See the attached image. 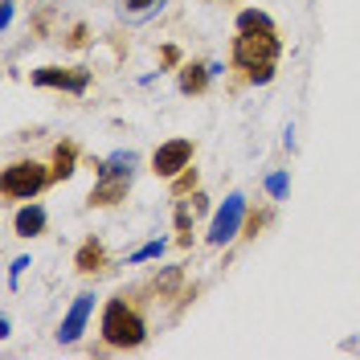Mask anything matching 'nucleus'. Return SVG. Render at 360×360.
I'll return each instance as SVG.
<instances>
[{
  "mask_svg": "<svg viewBox=\"0 0 360 360\" xmlns=\"http://www.w3.org/2000/svg\"><path fill=\"white\" fill-rule=\"evenodd\" d=\"M246 217H250L246 197H242V193H229L225 205L213 213V221H209V233H205V238H209V246H225V242H233V238L242 233Z\"/></svg>",
  "mask_w": 360,
  "mask_h": 360,
  "instance_id": "20e7f679",
  "label": "nucleus"
},
{
  "mask_svg": "<svg viewBox=\"0 0 360 360\" xmlns=\"http://www.w3.org/2000/svg\"><path fill=\"white\" fill-rule=\"evenodd\" d=\"M193 156H197V143H193V139H184V135L164 139L156 152H152V172H156L160 180H172L193 164Z\"/></svg>",
  "mask_w": 360,
  "mask_h": 360,
  "instance_id": "39448f33",
  "label": "nucleus"
},
{
  "mask_svg": "<svg viewBox=\"0 0 360 360\" xmlns=\"http://www.w3.org/2000/svg\"><path fill=\"white\" fill-rule=\"evenodd\" d=\"M86 41V29H82V25H78V29H74V33H70V45H74V49H78V45Z\"/></svg>",
  "mask_w": 360,
  "mask_h": 360,
  "instance_id": "4be33fe9",
  "label": "nucleus"
},
{
  "mask_svg": "<svg viewBox=\"0 0 360 360\" xmlns=\"http://www.w3.org/2000/svg\"><path fill=\"white\" fill-rule=\"evenodd\" d=\"M103 266H107V250H103L98 238H86L82 246L74 250V270L78 274H98Z\"/></svg>",
  "mask_w": 360,
  "mask_h": 360,
  "instance_id": "ddd939ff",
  "label": "nucleus"
},
{
  "mask_svg": "<svg viewBox=\"0 0 360 360\" xmlns=\"http://www.w3.org/2000/svg\"><path fill=\"white\" fill-rule=\"evenodd\" d=\"M127 193H131V176H98L86 205L90 209H115L119 201H127Z\"/></svg>",
  "mask_w": 360,
  "mask_h": 360,
  "instance_id": "6e6552de",
  "label": "nucleus"
},
{
  "mask_svg": "<svg viewBox=\"0 0 360 360\" xmlns=\"http://www.w3.org/2000/svg\"><path fill=\"white\" fill-rule=\"evenodd\" d=\"M29 266H33V262H29V254H21V258H13V262H8V291H17V278H21Z\"/></svg>",
  "mask_w": 360,
  "mask_h": 360,
  "instance_id": "a211bd4d",
  "label": "nucleus"
},
{
  "mask_svg": "<svg viewBox=\"0 0 360 360\" xmlns=\"http://www.w3.org/2000/svg\"><path fill=\"white\" fill-rule=\"evenodd\" d=\"M135 172V152H111L98 160V176H131Z\"/></svg>",
  "mask_w": 360,
  "mask_h": 360,
  "instance_id": "4468645a",
  "label": "nucleus"
},
{
  "mask_svg": "<svg viewBox=\"0 0 360 360\" xmlns=\"http://www.w3.org/2000/svg\"><path fill=\"white\" fill-rule=\"evenodd\" d=\"M13 336V323H8V315H0V340Z\"/></svg>",
  "mask_w": 360,
  "mask_h": 360,
  "instance_id": "5701e85b",
  "label": "nucleus"
},
{
  "mask_svg": "<svg viewBox=\"0 0 360 360\" xmlns=\"http://www.w3.org/2000/svg\"><path fill=\"white\" fill-rule=\"evenodd\" d=\"M74 168H78V143H70V139L53 143V156H49V176H53V184L70 180Z\"/></svg>",
  "mask_w": 360,
  "mask_h": 360,
  "instance_id": "9b49d317",
  "label": "nucleus"
},
{
  "mask_svg": "<svg viewBox=\"0 0 360 360\" xmlns=\"http://www.w3.org/2000/svg\"><path fill=\"white\" fill-rule=\"evenodd\" d=\"M45 221H49V217H45V209L29 201V205L17 209V217H13V233H17V238H41Z\"/></svg>",
  "mask_w": 360,
  "mask_h": 360,
  "instance_id": "f8f14e48",
  "label": "nucleus"
},
{
  "mask_svg": "<svg viewBox=\"0 0 360 360\" xmlns=\"http://www.w3.org/2000/svg\"><path fill=\"white\" fill-rule=\"evenodd\" d=\"M90 311H94V295L82 291L74 303H70V311L66 319H62V328H58V344H74V340L86 332V323H90Z\"/></svg>",
  "mask_w": 360,
  "mask_h": 360,
  "instance_id": "0eeeda50",
  "label": "nucleus"
},
{
  "mask_svg": "<svg viewBox=\"0 0 360 360\" xmlns=\"http://www.w3.org/2000/svg\"><path fill=\"white\" fill-rule=\"evenodd\" d=\"M176 45H164V49H160V66H176Z\"/></svg>",
  "mask_w": 360,
  "mask_h": 360,
  "instance_id": "412c9836",
  "label": "nucleus"
},
{
  "mask_svg": "<svg viewBox=\"0 0 360 360\" xmlns=\"http://www.w3.org/2000/svg\"><path fill=\"white\" fill-rule=\"evenodd\" d=\"M238 29H274V21H270L262 8H242L238 13Z\"/></svg>",
  "mask_w": 360,
  "mask_h": 360,
  "instance_id": "2eb2a0df",
  "label": "nucleus"
},
{
  "mask_svg": "<svg viewBox=\"0 0 360 360\" xmlns=\"http://www.w3.org/2000/svg\"><path fill=\"white\" fill-rule=\"evenodd\" d=\"M156 0H127V8H135V13H143V8H152Z\"/></svg>",
  "mask_w": 360,
  "mask_h": 360,
  "instance_id": "b1692460",
  "label": "nucleus"
},
{
  "mask_svg": "<svg viewBox=\"0 0 360 360\" xmlns=\"http://www.w3.org/2000/svg\"><path fill=\"white\" fill-rule=\"evenodd\" d=\"M262 221H266V213H254V217H250V225H246V233H242V238H258V229H262Z\"/></svg>",
  "mask_w": 360,
  "mask_h": 360,
  "instance_id": "aec40b11",
  "label": "nucleus"
},
{
  "mask_svg": "<svg viewBox=\"0 0 360 360\" xmlns=\"http://www.w3.org/2000/svg\"><path fill=\"white\" fill-rule=\"evenodd\" d=\"M287 188H291V176H287V172L266 176V193H270V197H287Z\"/></svg>",
  "mask_w": 360,
  "mask_h": 360,
  "instance_id": "f3484780",
  "label": "nucleus"
},
{
  "mask_svg": "<svg viewBox=\"0 0 360 360\" xmlns=\"http://www.w3.org/2000/svg\"><path fill=\"white\" fill-rule=\"evenodd\" d=\"M45 184H53L49 168L41 160H13L4 172H0V193L4 201H33Z\"/></svg>",
  "mask_w": 360,
  "mask_h": 360,
  "instance_id": "7ed1b4c3",
  "label": "nucleus"
},
{
  "mask_svg": "<svg viewBox=\"0 0 360 360\" xmlns=\"http://www.w3.org/2000/svg\"><path fill=\"white\" fill-rule=\"evenodd\" d=\"M172 193H176V197H184V193H197V168H193V164H188L180 176H172Z\"/></svg>",
  "mask_w": 360,
  "mask_h": 360,
  "instance_id": "dca6fc26",
  "label": "nucleus"
},
{
  "mask_svg": "<svg viewBox=\"0 0 360 360\" xmlns=\"http://www.w3.org/2000/svg\"><path fill=\"white\" fill-rule=\"evenodd\" d=\"M98 336L107 348H139L143 340H148V319L139 315L127 295H115L107 299V307H103V319H98Z\"/></svg>",
  "mask_w": 360,
  "mask_h": 360,
  "instance_id": "f03ea898",
  "label": "nucleus"
},
{
  "mask_svg": "<svg viewBox=\"0 0 360 360\" xmlns=\"http://www.w3.org/2000/svg\"><path fill=\"white\" fill-rule=\"evenodd\" d=\"M213 78H217V74H213V66H209V62H184V66L176 70L180 94H205Z\"/></svg>",
  "mask_w": 360,
  "mask_h": 360,
  "instance_id": "1a4fd4ad",
  "label": "nucleus"
},
{
  "mask_svg": "<svg viewBox=\"0 0 360 360\" xmlns=\"http://www.w3.org/2000/svg\"><path fill=\"white\" fill-rule=\"evenodd\" d=\"M160 254H164V242H148V246H139V250H135V254L127 258V262L135 266V262H148V258H160Z\"/></svg>",
  "mask_w": 360,
  "mask_h": 360,
  "instance_id": "6ab92c4d",
  "label": "nucleus"
},
{
  "mask_svg": "<svg viewBox=\"0 0 360 360\" xmlns=\"http://www.w3.org/2000/svg\"><path fill=\"white\" fill-rule=\"evenodd\" d=\"M29 82L41 90H66V94H86L90 70L86 66H37L29 74Z\"/></svg>",
  "mask_w": 360,
  "mask_h": 360,
  "instance_id": "423d86ee",
  "label": "nucleus"
},
{
  "mask_svg": "<svg viewBox=\"0 0 360 360\" xmlns=\"http://www.w3.org/2000/svg\"><path fill=\"white\" fill-rule=\"evenodd\" d=\"M201 213H205V193H184V197L176 201V233H180V246H188V242H193L188 233H193V221H197Z\"/></svg>",
  "mask_w": 360,
  "mask_h": 360,
  "instance_id": "9d476101",
  "label": "nucleus"
},
{
  "mask_svg": "<svg viewBox=\"0 0 360 360\" xmlns=\"http://www.w3.org/2000/svg\"><path fill=\"white\" fill-rule=\"evenodd\" d=\"M278 29H238V37L229 41V66L238 70V78L250 86H266L274 82V66H278Z\"/></svg>",
  "mask_w": 360,
  "mask_h": 360,
  "instance_id": "f257e3e1",
  "label": "nucleus"
}]
</instances>
